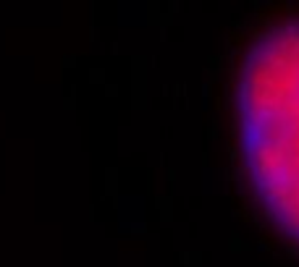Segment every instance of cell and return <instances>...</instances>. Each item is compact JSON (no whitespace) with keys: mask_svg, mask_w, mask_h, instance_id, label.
<instances>
[{"mask_svg":"<svg viewBox=\"0 0 299 267\" xmlns=\"http://www.w3.org/2000/svg\"><path fill=\"white\" fill-rule=\"evenodd\" d=\"M247 176L262 210L299 243V16L249 48L236 87Z\"/></svg>","mask_w":299,"mask_h":267,"instance_id":"1","label":"cell"}]
</instances>
